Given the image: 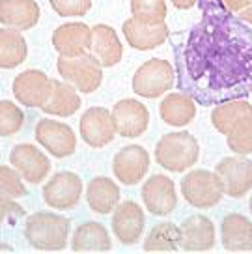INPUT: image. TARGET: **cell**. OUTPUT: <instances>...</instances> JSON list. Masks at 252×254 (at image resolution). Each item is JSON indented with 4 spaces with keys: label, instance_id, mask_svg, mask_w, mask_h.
Returning <instances> with one entry per match:
<instances>
[{
    "label": "cell",
    "instance_id": "1",
    "mask_svg": "<svg viewBox=\"0 0 252 254\" xmlns=\"http://www.w3.org/2000/svg\"><path fill=\"white\" fill-rule=\"evenodd\" d=\"M71 222L53 211H36L26 217L24 239L38 251H62L67 247Z\"/></svg>",
    "mask_w": 252,
    "mask_h": 254
},
{
    "label": "cell",
    "instance_id": "2",
    "mask_svg": "<svg viewBox=\"0 0 252 254\" xmlns=\"http://www.w3.org/2000/svg\"><path fill=\"white\" fill-rule=\"evenodd\" d=\"M200 144L189 131L166 133L157 140L155 161L168 172H185L198 163Z\"/></svg>",
    "mask_w": 252,
    "mask_h": 254
},
{
    "label": "cell",
    "instance_id": "3",
    "mask_svg": "<svg viewBox=\"0 0 252 254\" xmlns=\"http://www.w3.org/2000/svg\"><path fill=\"white\" fill-rule=\"evenodd\" d=\"M180 189L185 202L196 209L215 207L224 196V185L217 172L196 168L182 178Z\"/></svg>",
    "mask_w": 252,
    "mask_h": 254
},
{
    "label": "cell",
    "instance_id": "4",
    "mask_svg": "<svg viewBox=\"0 0 252 254\" xmlns=\"http://www.w3.org/2000/svg\"><path fill=\"white\" fill-rule=\"evenodd\" d=\"M176 84V71L172 64L163 58H150L133 75V92L146 99H157L168 94Z\"/></svg>",
    "mask_w": 252,
    "mask_h": 254
},
{
    "label": "cell",
    "instance_id": "5",
    "mask_svg": "<svg viewBox=\"0 0 252 254\" xmlns=\"http://www.w3.org/2000/svg\"><path fill=\"white\" fill-rule=\"evenodd\" d=\"M56 69L62 80L69 82L79 94H94L103 82V67L92 55H80L75 58L60 56Z\"/></svg>",
    "mask_w": 252,
    "mask_h": 254
},
{
    "label": "cell",
    "instance_id": "6",
    "mask_svg": "<svg viewBox=\"0 0 252 254\" xmlns=\"http://www.w3.org/2000/svg\"><path fill=\"white\" fill-rule=\"evenodd\" d=\"M34 136L43 150H47L53 157H69L77 150V135L69 124H63L53 118H41L36 124Z\"/></svg>",
    "mask_w": 252,
    "mask_h": 254
},
{
    "label": "cell",
    "instance_id": "7",
    "mask_svg": "<svg viewBox=\"0 0 252 254\" xmlns=\"http://www.w3.org/2000/svg\"><path fill=\"white\" fill-rule=\"evenodd\" d=\"M41 194L51 209H58V211L73 209L82 198V180L79 174L69 172V170L56 172L43 185Z\"/></svg>",
    "mask_w": 252,
    "mask_h": 254
},
{
    "label": "cell",
    "instance_id": "8",
    "mask_svg": "<svg viewBox=\"0 0 252 254\" xmlns=\"http://www.w3.org/2000/svg\"><path fill=\"white\" fill-rule=\"evenodd\" d=\"M79 131L82 140L95 150H101L114 140L118 135L116 122L107 107H90L82 112L79 120Z\"/></svg>",
    "mask_w": 252,
    "mask_h": 254
},
{
    "label": "cell",
    "instance_id": "9",
    "mask_svg": "<svg viewBox=\"0 0 252 254\" xmlns=\"http://www.w3.org/2000/svg\"><path fill=\"white\" fill-rule=\"evenodd\" d=\"M211 124L224 136L241 135L252 129V105L247 99L222 101L211 111Z\"/></svg>",
    "mask_w": 252,
    "mask_h": 254
},
{
    "label": "cell",
    "instance_id": "10",
    "mask_svg": "<svg viewBox=\"0 0 252 254\" xmlns=\"http://www.w3.org/2000/svg\"><path fill=\"white\" fill-rule=\"evenodd\" d=\"M150 170V153L144 146L131 144L124 146L112 157V172L114 178L124 185L133 187L144 180V176Z\"/></svg>",
    "mask_w": 252,
    "mask_h": 254
},
{
    "label": "cell",
    "instance_id": "11",
    "mask_svg": "<svg viewBox=\"0 0 252 254\" xmlns=\"http://www.w3.org/2000/svg\"><path fill=\"white\" fill-rule=\"evenodd\" d=\"M9 165L26 183L38 185L51 174V159L34 144H17L9 153Z\"/></svg>",
    "mask_w": 252,
    "mask_h": 254
},
{
    "label": "cell",
    "instance_id": "12",
    "mask_svg": "<svg viewBox=\"0 0 252 254\" xmlns=\"http://www.w3.org/2000/svg\"><path fill=\"white\" fill-rule=\"evenodd\" d=\"M142 202L144 207L155 217H166L178 206V194L174 180L165 174L150 176L142 185Z\"/></svg>",
    "mask_w": 252,
    "mask_h": 254
},
{
    "label": "cell",
    "instance_id": "13",
    "mask_svg": "<svg viewBox=\"0 0 252 254\" xmlns=\"http://www.w3.org/2000/svg\"><path fill=\"white\" fill-rule=\"evenodd\" d=\"M146 215L140 204L133 200L120 202L112 211V234L122 245H134L144 234Z\"/></svg>",
    "mask_w": 252,
    "mask_h": 254
},
{
    "label": "cell",
    "instance_id": "14",
    "mask_svg": "<svg viewBox=\"0 0 252 254\" xmlns=\"http://www.w3.org/2000/svg\"><path fill=\"white\" fill-rule=\"evenodd\" d=\"M11 92L23 107L41 109L51 94V79L41 69H26L13 79Z\"/></svg>",
    "mask_w": 252,
    "mask_h": 254
},
{
    "label": "cell",
    "instance_id": "15",
    "mask_svg": "<svg viewBox=\"0 0 252 254\" xmlns=\"http://www.w3.org/2000/svg\"><path fill=\"white\" fill-rule=\"evenodd\" d=\"M116 131L124 138H136L146 133L150 126V111L138 99H120L112 109Z\"/></svg>",
    "mask_w": 252,
    "mask_h": 254
},
{
    "label": "cell",
    "instance_id": "16",
    "mask_svg": "<svg viewBox=\"0 0 252 254\" xmlns=\"http://www.w3.org/2000/svg\"><path fill=\"white\" fill-rule=\"evenodd\" d=\"M224 185V194L241 198L252 189V161L245 157H224L215 167Z\"/></svg>",
    "mask_w": 252,
    "mask_h": 254
},
{
    "label": "cell",
    "instance_id": "17",
    "mask_svg": "<svg viewBox=\"0 0 252 254\" xmlns=\"http://www.w3.org/2000/svg\"><path fill=\"white\" fill-rule=\"evenodd\" d=\"M92 43V28L80 21L60 24L53 32V47L60 56L75 58L86 55Z\"/></svg>",
    "mask_w": 252,
    "mask_h": 254
},
{
    "label": "cell",
    "instance_id": "18",
    "mask_svg": "<svg viewBox=\"0 0 252 254\" xmlns=\"http://www.w3.org/2000/svg\"><path fill=\"white\" fill-rule=\"evenodd\" d=\"M122 32H124L127 45L136 51H151V49L161 47L170 36L166 23L144 24L136 21L134 17H129L126 23L122 24Z\"/></svg>",
    "mask_w": 252,
    "mask_h": 254
},
{
    "label": "cell",
    "instance_id": "19",
    "mask_svg": "<svg viewBox=\"0 0 252 254\" xmlns=\"http://www.w3.org/2000/svg\"><path fill=\"white\" fill-rule=\"evenodd\" d=\"M90 55L101 64V67H112V65L122 62L124 45H122L118 34L112 26L103 23L92 26Z\"/></svg>",
    "mask_w": 252,
    "mask_h": 254
},
{
    "label": "cell",
    "instance_id": "20",
    "mask_svg": "<svg viewBox=\"0 0 252 254\" xmlns=\"http://www.w3.org/2000/svg\"><path fill=\"white\" fill-rule=\"evenodd\" d=\"M183 251H211L215 247V224L205 215H190L180 226Z\"/></svg>",
    "mask_w": 252,
    "mask_h": 254
},
{
    "label": "cell",
    "instance_id": "21",
    "mask_svg": "<svg viewBox=\"0 0 252 254\" xmlns=\"http://www.w3.org/2000/svg\"><path fill=\"white\" fill-rule=\"evenodd\" d=\"M41 9L36 0H0V23L24 32L40 23Z\"/></svg>",
    "mask_w": 252,
    "mask_h": 254
},
{
    "label": "cell",
    "instance_id": "22",
    "mask_svg": "<svg viewBox=\"0 0 252 254\" xmlns=\"http://www.w3.org/2000/svg\"><path fill=\"white\" fill-rule=\"evenodd\" d=\"M80 95L69 82L58 79H51V94L47 101L43 103L41 111L49 116H58V118H69L80 109Z\"/></svg>",
    "mask_w": 252,
    "mask_h": 254
},
{
    "label": "cell",
    "instance_id": "23",
    "mask_svg": "<svg viewBox=\"0 0 252 254\" xmlns=\"http://www.w3.org/2000/svg\"><path fill=\"white\" fill-rule=\"evenodd\" d=\"M221 241L230 253L252 251V222L241 213H228L221 222Z\"/></svg>",
    "mask_w": 252,
    "mask_h": 254
},
{
    "label": "cell",
    "instance_id": "24",
    "mask_svg": "<svg viewBox=\"0 0 252 254\" xmlns=\"http://www.w3.org/2000/svg\"><path fill=\"white\" fill-rule=\"evenodd\" d=\"M120 187L107 176H95L86 187V202L94 213L109 215L120 204Z\"/></svg>",
    "mask_w": 252,
    "mask_h": 254
},
{
    "label": "cell",
    "instance_id": "25",
    "mask_svg": "<svg viewBox=\"0 0 252 254\" xmlns=\"http://www.w3.org/2000/svg\"><path fill=\"white\" fill-rule=\"evenodd\" d=\"M159 114L166 126L185 127L196 116V103L189 94L170 92L159 105Z\"/></svg>",
    "mask_w": 252,
    "mask_h": 254
},
{
    "label": "cell",
    "instance_id": "26",
    "mask_svg": "<svg viewBox=\"0 0 252 254\" xmlns=\"http://www.w3.org/2000/svg\"><path fill=\"white\" fill-rule=\"evenodd\" d=\"M71 249L77 253H107L112 249L111 234L101 222L88 221L75 230Z\"/></svg>",
    "mask_w": 252,
    "mask_h": 254
},
{
    "label": "cell",
    "instance_id": "27",
    "mask_svg": "<svg viewBox=\"0 0 252 254\" xmlns=\"http://www.w3.org/2000/svg\"><path fill=\"white\" fill-rule=\"evenodd\" d=\"M28 45L23 32L2 26L0 28V69H13L26 60Z\"/></svg>",
    "mask_w": 252,
    "mask_h": 254
},
{
    "label": "cell",
    "instance_id": "28",
    "mask_svg": "<svg viewBox=\"0 0 252 254\" xmlns=\"http://www.w3.org/2000/svg\"><path fill=\"white\" fill-rule=\"evenodd\" d=\"M180 226H176L172 222H161L157 226H153L150 234L144 239V251H178L180 247Z\"/></svg>",
    "mask_w": 252,
    "mask_h": 254
},
{
    "label": "cell",
    "instance_id": "29",
    "mask_svg": "<svg viewBox=\"0 0 252 254\" xmlns=\"http://www.w3.org/2000/svg\"><path fill=\"white\" fill-rule=\"evenodd\" d=\"M166 13V0H131V15L144 24L165 23Z\"/></svg>",
    "mask_w": 252,
    "mask_h": 254
},
{
    "label": "cell",
    "instance_id": "30",
    "mask_svg": "<svg viewBox=\"0 0 252 254\" xmlns=\"http://www.w3.org/2000/svg\"><path fill=\"white\" fill-rule=\"evenodd\" d=\"M24 126L23 109L8 99H0V136L17 135Z\"/></svg>",
    "mask_w": 252,
    "mask_h": 254
},
{
    "label": "cell",
    "instance_id": "31",
    "mask_svg": "<svg viewBox=\"0 0 252 254\" xmlns=\"http://www.w3.org/2000/svg\"><path fill=\"white\" fill-rule=\"evenodd\" d=\"M28 190L24 185V180L13 167L0 165V198H21L26 196Z\"/></svg>",
    "mask_w": 252,
    "mask_h": 254
},
{
    "label": "cell",
    "instance_id": "32",
    "mask_svg": "<svg viewBox=\"0 0 252 254\" xmlns=\"http://www.w3.org/2000/svg\"><path fill=\"white\" fill-rule=\"evenodd\" d=\"M60 17H82L92 9V0H49Z\"/></svg>",
    "mask_w": 252,
    "mask_h": 254
},
{
    "label": "cell",
    "instance_id": "33",
    "mask_svg": "<svg viewBox=\"0 0 252 254\" xmlns=\"http://www.w3.org/2000/svg\"><path fill=\"white\" fill-rule=\"evenodd\" d=\"M228 148L237 155H251L252 153V129L245 131L241 135L226 136Z\"/></svg>",
    "mask_w": 252,
    "mask_h": 254
},
{
    "label": "cell",
    "instance_id": "34",
    "mask_svg": "<svg viewBox=\"0 0 252 254\" xmlns=\"http://www.w3.org/2000/svg\"><path fill=\"white\" fill-rule=\"evenodd\" d=\"M24 215V207L19 206L15 200L11 198H0V226L4 224V221H17L19 217Z\"/></svg>",
    "mask_w": 252,
    "mask_h": 254
},
{
    "label": "cell",
    "instance_id": "35",
    "mask_svg": "<svg viewBox=\"0 0 252 254\" xmlns=\"http://www.w3.org/2000/svg\"><path fill=\"white\" fill-rule=\"evenodd\" d=\"M224 8L228 9L230 13H239V11H243L247 8V4H249V0H219Z\"/></svg>",
    "mask_w": 252,
    "mask_h": 254
},
{
    "label": "cell",
    "instance_id": "36",
    "mask_svg": "<svg viewBox=\"0 0 252 254\" xmlns=\"http://www.w3.org/2000/svg\"><path fill=\"white\" fill-rule=\"evenodd\" d=\"M237 17H239V19H241L243 23L252 24V0H249L247 8H245L243 11H239V13H237Z\"/></svg>",
    "mask_w": 252,
    "mask_h": 254
},
{
    "label": "cell",
    "instance_id": "37",
    "mask_svg": "<svg viewBox=\"0 0 252 254\" xmlns=\"http://www.w3.org/2000/svg\"><path fill=\"white\" fill-rule=\"evenodd\" d=\"M170 2H172L174 8L178 9H190L192 6H196L198 0H170Z\"/></svg>",
    "mask_w": 252,
    "mask_h": 254
},
{
    "label": "cell",
    "instance_id": "38",
    "mask_svg": "<svg viewBox=\"0 0 252 254\" xmlns=\"http://www.w3.org/2000/svg\"><path fill=\"white\" fill-rule=\"evenodd\" d=\"M0 251H13V247H9V245H0Z\"/></svg>",
    "mask_w": 252,
    "mask_h": 254
},
{
    "label": "cell",
    "instance_id": "39",
    "mask_svg": "<svg viewBox=\"0 0 252 254\" xmlns=\"http://www.w3.org/2000/svg\"><path fill=\"white\" fill-rule=\"evenodd\" d=\"M249 207H251V213H252V196H251V204H249Z\"/></svg>",
    "mask_w": 252,
    "mask_h": 254
},
{
    "label": "cell",
    "instance_id": "40",
    "mask_svg": "<svg viewBox=\"0 0 252 254\" xmlns=\"http://www.w3.org/2000/svg\"><path fill=\"white\" fill-rule=\"evenodd\" d=\"M251 95H252V86H251Z\"/></svg>",
    "mask_w": 252,
    "mask_h": 254
}]
</instances>
